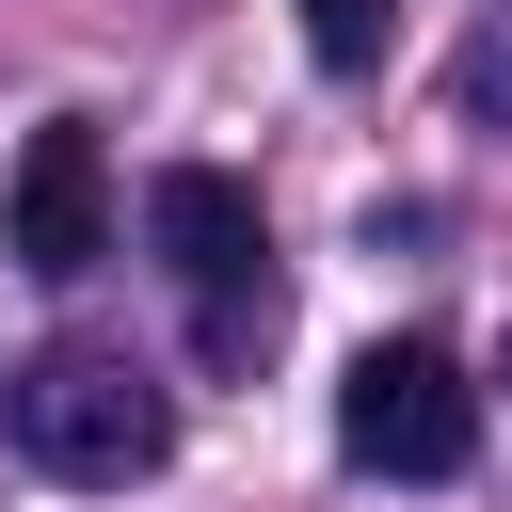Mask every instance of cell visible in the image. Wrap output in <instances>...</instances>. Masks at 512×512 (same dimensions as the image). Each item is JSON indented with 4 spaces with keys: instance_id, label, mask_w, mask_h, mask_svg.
<instances>
[{
    "instance_id": "6da1fadb",
    "label": "cell",
    "mask_w": 512,
    "mask_h": 512,
    "mask_svg": "<svg viewBox=\"0 0 512 512\" xmlns=\"http://www.w3.org/2000/svg\"><path fill=\"white\" fill-rule=\"evenodd\" d=\"M16 448L48 480H144L176 448V400L128 368V352H32L16 368Z\"/></svg>"
},
{
    "instance_id": "7a4b0ae2",
    "label": "cell",
    "mask_w": 512,
    "mask_h": 512,
    "mask_svg": "<svg viewBox=\"0 0 512 512\" xmlns=\"http://www.w3.org/2000/svg\"><path fill=\"white\" fill-rule=\"evenodd\" d=\"M336 448L384 464V480H464V464H480V384H464L432 336H384V352H352V384H336Z\"/></svg>"
},
{
    "instance_id": "3957f363",
    "label": "cell",
    "mask_w": 512,
    "mask_h": 512,
    "mask_svg": "<svg viewBox=\"0 0 512 512\" xmlns=\"http://www.w3.org/2000/svg\"><path fill=\"white\" fill-rule=\"evenodd\" d=\"M0 240H16V272H48V288H80V272L112 256V144H96L80 112H48V128L16 144V192H0Z\"/></svg>"
},
{
    "instance_id": "277c9868",
    "label": "cell",
    "mask_w": 512,
    "mask_h": 512,
    "mask_svg": "<svg viewBox=\"0 0 512 512\" xmlns=\"http://www.w3.org/2000/svg\"><path fill=\"white\" fill-rule=\"evenodd\" d=\"M144 240H160V272L208 304V288H256V176H224V160H160L144 176Z\"/></svg>"
},
{
    "instance_id": "5b68a950",
    "label": "cell",
    "mask_w": 512,
    "mask_h": 512,
    "mask_svg": "<svg viewBox=\"0 0 512 512\" xmlns=\"http://www.w3.org/2000/svg\"><path fill=\"white\" fill-rule=\"evenodd\" d=\"M304 48H320L336 80H368V64H384V0H304Z\"/></svg>"
}]
</instances>
